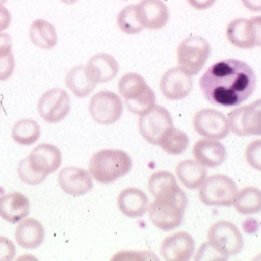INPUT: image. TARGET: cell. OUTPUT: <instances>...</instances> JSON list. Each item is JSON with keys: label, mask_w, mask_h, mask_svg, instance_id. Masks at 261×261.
I'll return each instance as SVG.
<instances>
[{"label": "cell", "mask_w": 261, "mask_h": 261, "mask_svg": "<svg viewBox=\"0 0 261 261\" xmlns=\"http://www.w3.org/2000/svg\"><path fill=\"white\" fill-rule=\"evenodd\" d=\"M199 85L210 103L234 107L252 95L256 87V75L245 62L228 59L210 66L200 79Z\"/></svg>", "instance_id": "6da1fadb"}, {"label": "cell", "mask_w": 261, "mask_h": 261, "mask_svg": "<svg viewBox=\"0 0 261 261\" xmlns=\"http://www.w3.org/2000/svg\"><path fill=\"white\" fill-rule=\"evenodd\" d=\"M132 160L128 153L118 149H102L89 162L90 175L102 184L112 183L130 172Z\"/></svg>", "instance_id": "7a4b0ae2"}, {"label": "cell", "mask_w": 261, "mask_h": 261, "mask_svg": "<svg viewBox=\"0 0 261 261\" xmlns=\"http://www.w3.org/2000/svg\"><path fill=\"white\" fill-rule=\"evenodd\" d=\"M187 197L182 189L170 195L158 197L149 205V218L153 225L164 231L178 228L183 222Z\"/></svg>", "instance_id": "3957f363"}, {"label": "cell", "mask_w": 261, "mask_h": 261, "mask_svg": "<svg viewBox=\"0 0 261 261\" xmlns=\"http://www.w3.org/2000/svg\"><path fill=\"white\" fill-rule=\"evenodd\" d=\"M118 87L127 108L134 114H145L155 105L153 90L138 73L130 72L123 75Z\"/></svg>", "instance_id": "277c9868"}, {"label": "cell", "mask_w": 261, "mask_h": 261, "mask_svg": "<svg viewBox=\"0 0 261 261\" xmlns=\"http://www.w3.org/2000/svg\"><path fill=\"white\" fill-rule=\"evenodd\" d=\"M209 245L224 260L239 254L244 248V238L236 225L220 221L213 225L208 232Z\"/></svg>", "instance_id": "5b68a950"}, {"label": "cell", "mask_w": 261, "mask_h": 261, "mask_svg": "<svg viewBox=\"0 0 261 261\" xmlns=\"http://www.w3.org/2000/svg\"><path fill=\"white\" fill-rule=\"evenodd\" d=\"M237 193L233 180L224 174H215L206 178L200 186L199 197L206 206L229 207L233 204Z\"/></svg>", "instance_id": "8992f818"}, {"label": "cell", "mask_w": 261, "mask_h": 261, "mask_svg": "<svg viewBox=\"0 0 261 261\" xmlns=\"http://www.w3.org/2000/svg\"><path fill=\"white\" fill-rule=\"evenodd\" d=\"M211 54L209 42L199 36H191L181 42L177 49L179 67L190 75L198 74Z\"/></svg>", "instance_id": "52a82bcc"}, {"label": "cell", "mask_w": 261, "mask_h": 261, "mask_svg": "<svg viewBox=\"0 0 261 261\" xmlns=\"http://www.w3.org/2000/svg\"><path fill=\"white\" fill-rule=\"evenodd\" d=\"M173 128V120L169 111L163 106L154 105L139 119L142 136L151 145H159L161 140Z\"/></svg>", "instance_id": "ba28073f"}, {"label": "cell", "mask_w": 261, "mask_h": 261, "mask_svg": "<svg viewBox=\"0 0 261 261\" xmlns=\"http://www.w3.org/2000/svg\"><path fill=\"white\" fill-rule=\"evenodd\" d=\"M261 18H239L231 21L227 28V37L230 44L241 49L260 47Z\"/></svg>", "instance_id": "9c48e42d"}, {"label": "cell", "mask_w": 261, "mask_h": 261, "mask_svg": "<svg viewBox=\"0 0 261 261\" xmlns=\"http://www.w3.org/2000/svg\"><path fill=\"white\" fill-rule=\"evenodd\" d=\"M228 127L233 134L247 137L261 134L260 99L244 107L238 108L228 114Z\"/></svg>", "instance_id": "30bf717a"}, {"label": "cell", "mask_w": 261, "mask_h": 261, "mask_svg": "<svg viewBox=\"0 0 261 261\" xmlns=\"http://www.w3.org/2000/svg\"><path fill=\"white\" fill-rule=\"evenodd\" d=\"M123 102L114 92L100 91L89 102V112L92 119L102 125L116 123L123 114Z\"/></svg>", "instance_id": "8fae6325"}, {"label": "cell", "mask_w": 261, "mask_h": 261, "mask_svg": "<svg viewBox=\"0 0 261 261\" xmlns=\"http://www.w3.org/2000/svg\"><path fill=\"white\" fill-rule=\"evenodd\" d=\"M38 111L46 122L51 124L59 123L70 111V98L64 89L53 88L40 98Z\"/></svg>", "instance_id": "7c38bea8"}, {"label": "cell", "mask_w": 261, "mask_h": 261, "mask_svg": "<svg viewBox=\"0 0 261 261\" xmlns=\"http://www.w3.org/2000/svg\"><path fill=\"white\" fill-rule=\"evenodd\" d=\"M194 130L209 140H222L229 132L228 119L222 112L215 109H202L193 118Z\"/></svg>", "instance_id": "4fadbf2b"}, {"label": "cell", "mask_w": 261, "mask_h": 261, "mask_svg": "<svg viewBox=\"0 0 261 261\" xmlns=\"http://www.w3.org/2000/svg\"><path fill=\"white\" fill-rule=\"evenodd\" d=\"M192 75L181 67L168 69L161 80V90L170 100H180L189 95L192 90Z\"/></svg>", "instance_id": "5bb4252c"}, {"label": "cell", "mask_w": 261, "mask_h": 261, "mask_svg": "<svg viewBox=\"0 0 261 261\" xmlns=\"http://www.w3.org/2000/svg\"><path fill=\"white\" fill-rule=\"evenodd\" d=\"M58 180L61 188L68 195H84L93 188L90 173L81 167L67 166L63 168L59 173Z\"/></svg>", "instance_id": "9a60e30c"}, {"label": "cell", "mask_w": 261, "mask_h": 261, "mask_svg": "<svg viewBox=\"0 0 261 261\" xmlns=\"http://www.w3.org/2000/svg\"><path fill=\"white\" fill-rule=\"evenodd\" d=\"M194 239L185 231L167 237L163 242L161 252L167 261H188L194 253Z\"/></svg>", "instance_id": "2e32d148"}, {"label": "cell", "mask_w": 261, "mask_h": 261, "mask_svg": "<svg viewBox=\"0 0 261 261\" xmlns=\"http://www.w3.org/2000/svg\"><path fill=\"white\" fill-rule=\"evenodd\" d=\"M28 161L36 172L48 176L61 166L62 153L50 144H41L33 149Z\"/></svg>", "instance_id": "e0dca14e"}, {"label": "cell", "mask_w": 261, "mask_h": 261, "mask_svg": "<svg viewBox=\"0 0 261 261\" xmlns=\"http://www.w3.org/2000/svg\"><path fill=\"white\" fill-rule=\"evenodd\" d=\"M137 8L141 22L148 29H161L169 20L168 8L162 0H142Z\"/></svg>", "instance_id": "ac0fdd59"}, {"label": "cell", "mask_w": 261, "mask_h": 261, "mask_svg": "<svg viewBox=\"0 0 261 261\" xmlns=\"http://www.w3.org/2000/svg\"><path fill=\"white\" fill-rule=\"evenodd\" d=\"M85 66L87 74L95 83L110 82L119 72L118 62L113 56L106 53L93 56Z\"/></svg>", "instance_id": "d6986e66"}, {"label": "cell", "mask_w": 261, "mask_h": 261, "mask_svg": "<svg viewBox=\"0 0 261 261\" xmlns=\"http://www.w3.org/2000/svg\"><path fill=\"white\" fill-rule=\"evenodd\" d=\"M29 210L28 198L20 192H11L0 197V217L6 222L16 224L28 216Z\"/></svg>", "instance_id": "ffe728a7"}, {"label": "cell", "mask_w": 261, "mask_h": 261, "mask_svg": "<svg viewBox=\"0 0 261 261\" xmlns=\"http://www.w3.org/2000/svg\"><path fill=\"white\" fill-rule=\"evenodd\" d=\"M193 155L202 165L215 168L226 161L227 150L225 146L218 141L200 140L193 147Z\"/></svg>", "instance_id": "44dd1931"}, {"label": "cell", "mask_w": 261, "mask_h": 261, "mask_svg": "<svg viewBox=\"0 0 261 261\" xmlns=\"http://www.w3.org/2000/svg\"><path fill=\"white\" fill-rule=\"evenodd\" d=\"M117 203L120 211L130 218L142 217L148 209L147 194L134 187L124 189L118 197Z\"/></svg>", "instance_id": "7402d4cb"}, {"label": "cell", "mask_w": 261, "mask_h": 261, "mask_svg": "<svg viewBox=\"0 0 261 261\" xmlns=\"http://www.w3.org/2000/svg\"><path fill=\"white\" fill-rule=\"evenodd\" d=\"M17 245L26 249H34L43 244L45 228L41 222L33 218L20 221L15 230Z\"/></svg>", "instance_id": "603a6c76"}, {"label": "cell", "mask_w": 261, "mask_h": 261, "mask_svg": "<svg viewBox=\"0 0 261 261\" xmlns=\"http://www.w3.org/2000/svg\"><path fill=\"white\" fill-rule=\"evenodd\" d=\"M180 182L189 189L199 188L207 178V169L204 165L193 160L183 161L176 166Z\"/></svg>", "instance_id": "cb8c5ba5"}, {"label": "cell", "mask_w": 261, "mask_h": 261, "mask_svg": "<svg viewBox=\"0 0 261 261\" xmlns=\"http://www.w3.org/2000/svg\"><path fill=\"white\" fill-rule=\"evenodd\" d=\"M66 86L77 97H87L96 88V84L93 82L86 71L85 65H77L70 69L65 79Z\"/></svg>", "instance_id": "d4e9b609"}, {"label": "cell", "mask_w": 261, "mask_h": 261, "mask_svg": "<svg viewBox=\"0 0 261 261\" xmlns=\"http://www.w3.org/2000/svg\"><path fill=\"white\" fill-rule=\"evenodd\" d=\"M30 40L36 47L40 49H53L58 43L56 28L46 20H36L30 28Z\"/></svg>", "instance_id": "484cf974"}, {"label": "cell", "mask_w": 261, "mask_h": 261, "mask_svg": "<svg viewBox=\"0 0 261 261\" xmlns=\"http://www.w3.org/2000/svg\"><path fill=\"white\" fill-rule=\"evenodd\" d=\"M236 210L243 215L255 214L260 211V190L255 187H245L237 193L232 204Z\"/></svg>", "instance_id": "4316f807"}, {"label": "cell", "mask_w": 261, "mask_h": 261, "mask_svg": "<svg viewBox=\"0 0 261 261\" xmlns=\"http://www.w3.org/2000/svg\"><path fill=\"white\" fill-rule=\"evenodd\" d=\"M148 189L155 198L170 195L179 191V185L174 175L168 171H159L153 173L148 180Z\"/></svg>", "instance_id": "83f0119b"}, {"label": "cell", "mask_w": 261, "mask_h": 261, "mask_svg": "<svg viewBox=\"0 0 261 261\" xmlns=\"http://www.w3.org/2000/svg\"><path fill=\"white\" fill-rule=\"evenodd\" d=\"M41 136V127L31 119L18 121L12 130V138L19 145L30 146L35 144Z\"/></svg>", "instance_id": "f1b7e54d"}, {"label": "cell", "mask_w": 261, "mask_h": 261, "mask_svg": "<svg viewBox=\"0 0 261 261\" xmlns=\"http://www.w3.org/2000/svg\"><path fill=\"white\" fill-rule=\"evenodd\" d=\"M189 145V138L183 130L172 128L163 137L159 146L171 155L183 153Z\"/></svg>", "instance_id": "f546056e"}, {"label": "cell", "mask_w": 261, "mask_h": 261, "mask_svg": "<svg viewBox=\"0 0 261 261\" xmlns=\"http://www.w3.org/2000/svg\"><path fill=\"white\" fill-rule=\"evenodd\" d=\"M117 24L119 28L127 34H138L145 27L141 22L137 5L132 4L121 10L117 17Z\"/></svg>", "instance_id": "4dcf8cb0"}, {"label": "cell", "mask_w": 261, "mask_h": 261, "mask_svg": "<svg viewBox=\"0 0 261 261\" xmlns=\"http://www.w3.org/2000/svg\"><path fill=\"white\" fill-rule=\"evenodd\" d=\"M17 172H18V175H19L20 179L22 180L24 183L29 184V185L41 184L47 178L46 175L40 174V173L36 172L33 169L30 163H29V161H28V158L22 160L19 163L18 168H17Z\"/></svg>", "instance_id": "1f68e13d"}, {"label": "cell", "mask_w": 261, "mask_h": 261, "mask_svg": "<svg viewBox=\"0 0 261 261\" xmlns=\"http://www.w3.org/2000/svg\"><path fill=\"white\" fill-rule=\"evenodd\" d=\"M15 60L11 49L0 50V81L8 80L14 71Z\"/></svg>", "instance_id": "d6a6232c"}, {"label": "cell", "mask_w": 261, "mask_h": 261, "mask_svg": "<svg viewBox=\"0 0 261 261\" xmlns=\"http://www.w3.org/2000/svg\"><path fill=\"white\" fill-rule=\"evenodd\" d=\"M246 161L252 167L260 170V140L252 142L245 152Z\"/></svg>", "instance_id": "836d02e7"}, {"label": "cell", "mask_w": 261, "mask_h": 261, "mask_svg": "<svg viewBox=\"0 0 261 261\" xmlns=\"http://www.w3.org/2000/svg\"><path fill=\"white\" fill-rule=\"evenodd\" d=\"M16 255V247L11 240L0 237V261L13 260Z\"/></svg>", "instance_id": "e575fe53"}, {"label": "cell", "mask_w": 261, "mask_h": 261, "mask_svg": "<svg viewBox=\"0 0 261 261\" xmlns=\"http://www.w3.org/2000/svg\"><path fill=\"white\" fill-rule=\"evenodd\" d=\"M11 23V14L7 8L0 5V33L9 27Z\"/></svg>", "instance_id": "d590c367"}, {"label": "cell", "mask_w": 261, "mask_h": 261, "mask_svg": "<svg viewBox=\"0 0 261 261\" xmlns=\"http://www.w3.org/2000/svg\"><path fill=\"white\" fill-rule=\"evenodd\" d=\"M187 2L196 9L203 10V9L210 8L216 2V0H187Z\"/></svg>", "instance_id": "8d00e7d4"}, {"label": "cell", "mask_w": 261, "mask_h": 261, "mask_svg": "<svg viewBox=\"0 0 261 261\" xmlns=\"http://www.w3.org/2000/svg\"><path fill=\"white\" fill-rule=\"evenodd\" d=\"M12 48V38L7 33H0V50H8Z\"/></svg>", "instance_id": "74e56055"}, {"label": "cell", "mask_w": 261, "mask_h": 261, "mask_svg": "<svg viewBox=\"0 0 261 261\" xmlns=\"http://www.w3.org/2000/svg\"><path fill=\"white\" fill-rule=\"evenodd\" d=\"M244 4L251 10L260 11V0H243Z\"/></svg>", "instance_id": "f35d334b"}, {"label": "cell", "mask_w": 261, "mask_h": 261, "mask_svg": "<svg viewBox=\"0 0 261 261\" xmlns=\"http://www.w3.org/2000/svg\"><path fill=\"white\" fill-rule=\"evenodd\" d=\"M61 1L65 2L66 4H73V3H75L77 0H61Z\"/></svg>", "instance_id": "ab89813d"}, {"label": "cell", "mask_w": 261, "mask_h": 261, "mask_svg": "<svg viewBox=\"0 0 261 261\" xmlns=\"http://www.w3.org/2000/svg\"><path fill=\"white\" fill-rule=\"evenodd\" d=\"M7 0H0V5H3Z\"/></svg>", "instance_id": "60d3db41"}, {"label": "cell", "mask_w": 261, "mask_h": 261, "mask_svg": "<svg viewBox=\"0 0 261 261\" xmlns=\"http://www.w3.org/2000/svg\"><path fill=\"white\" fill-rule=\"evenodd\" d=\"M0 106H1V103H0Z\"/></svg>", "instance_id": "b9f144b4"}]
</instances>
